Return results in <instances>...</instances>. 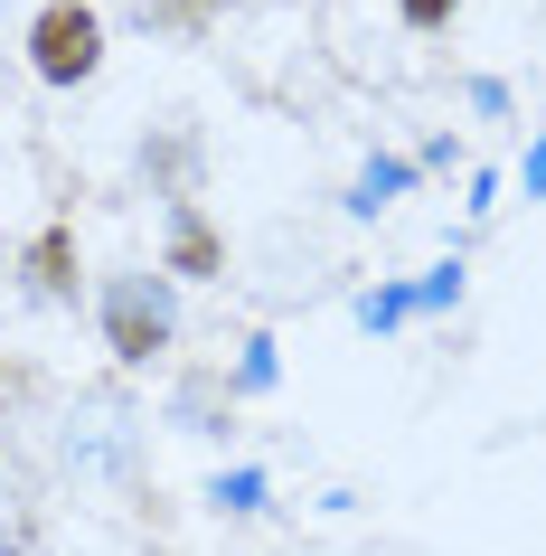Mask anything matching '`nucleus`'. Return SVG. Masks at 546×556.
Here are the masks:
<instances>
[{
	"instance_id": "nucleus-1",
	"label": "nucleus",
	"mask_w": 546,
	"mask_h": 556,
	"mask_svg": "<svg viewBox=\"0 0 546 556\" xmlns=\"http://www.w3.org/2000/svg\"><path fill=\"white\" fill-rule=\"evenodd\" d=\"M142 443H151V406L123 378L76 387V406L58 425V463L66 481H104V491H132L142 481Z\"/></svg>"
},
{
	"instance_id": "nucleus-2",
	"label": "nucleus",
	"mask_w": 546,
	"mask_h": 556,
	"mask_svg": "<svg viewBox=\"0 0 546 556\" xmlns=\"http://www.w3.org/2000/svg\"><path fill=\"white\" fill-rule=\"evenodd\" d=\"M94 330H104V350H114L123 378H142L161 358L179 350V283L161 264H123L94 283Z\"/></svg>"
},
{
	"instance_id": "nucleus-3",
	"label": "nucleus",
	"mask_w": 546,
	"mask_h": 556,
	"mask_svg": "<svg viewBox=\"0 0 546 556\" xmlns=\"http://www.w3.org/2000/svg\"><path fill=\"white\" fill-rule=\"evenodd\" d=\"M20 48H29V76H38V86L76 94V86L104 76V10H94V0H38L29 29H20Z\"/></svg>"
},
{
	"instance_id": "nucleus-4",
	"label": "nucleus",
	"mask_w": 546,
	"mask_h": 556,
	"mask_svg": "<svg viewBox=\"0 0 546 556\" xmlns=\"http://www.w3.org/2000/svg\"><path fill=\"white\" fill-rule=\"evenodd\" d=\"M161 274H170V283H217V274H227V236H217V217H207L199 199L161 207Z\"/></svg>"
},
{
	"instance_id": "nucleus-5",
	"label": "nucleus",
	"mask_w": 546,
	"mask_h": 556,
	"mask_svg": "<svg viewBox=\"0 0 546 556\" xmlns=\"http://www.w3.org/2000/svg\"><path fill=\"white\" fill-rule=\"evenodd\" d=\"M20 283H29V302H76V227L66 217L20 245Z\"/></svg>"
},
{
	"instance_id": "nucleus-6",
	"label": "nucleus",
	"mask_w": 546,
	"mask_h": 556,
	"mask_svg": "<svg viewBox=\"0 0 546 556\" xmlns=\"http://www.w3.org/2000/svg\"><path fill=\"white\" fill-rule=\"evenodd\" d=\"M217 406H236V378H227V368H189V378H179V396H170V425L217 434V425H227Z\"/></svg>"
},
{
	"instance_id": "nucleus-7",
	"label": "nucleus",
	"mask_w": 546,
	"mask_h": 556,
	"mask_svg": "<svg viewBox=\"0 0 546 556\" xmlns=\"http://www.w3.org/2000/svg\"><path fill=\"white\" fill-rule=\"evenodd\" d=\"M415 189V161H368V170L348 179V217H377V207H396Z\"/></svg>"
},
{
	"instance_id": "nucleus-8",
	"label": "nucleus",
	"mask_w": 546,
	"mask_h": 556,
	"mask_svg": "<svg viewBox=\"0 0 546 556\" xmlns=\"http://www.w3.org/2000/svg\"><path fill=\"white\" fill-rule=\"evenodd\" d=\"M142 170H151V179H170V199H199V189H189V170H199V142H189V132H170V142H142Z\"/></svg>"
},
{
	"instance_id": "nucleus-9",
	"label": "nucleus",
	"mask_w": 546,
	"mask_h": 556,
	"mask_svg": "<svg viewBox=\"0 0 546 556\" xmlns=\"http://www.w3.org/2000/svg\"><path fill=\"white\" fill-rule=\"evenodd\" d=\"M207 500H217V509H236V519H255V509H264V471H217V481H207Z\"/></svg>"
},
{
	"instance_id": "nucleus-10",
	"label": "nucleus",
	"mask_w": 546,
	"mask_h": 556,
	"mask_svg": "<svg viewBox=\"0 0 546 556\" xmlns=\"http://www.w3.org/2000/svg\"><path fill=\"white\" fill-rule=\"evenodd\" d=\"M396 20H405L415 38H443V29L461 20V0H396Z\"/></svg>"
},
{
	"instance_id": "nucleus-11",
	"label": "nucleus",
	"mask_w": 546,
	"mask_h": 556,
	"mask_svg": "<svg viewBox=\"0 0 546 556\" xmlns=\"http://www.w3.org/2000/svg\"><path fill=\"white\" fill-rule=\"evenodd\" d=\"M405 312H415V283H386V293H368V302H358V321H368V330H396Z\"/></svg>"
},
{
	"instance_id": "nucleus-12",
	"label": "nucleus",
	"mask_w": 546,
	"mask_h": 556,
	"mask_svg": "<svg viewBox=\"0 0 546 556\" xmlns=\"http://www.w3.org/2000/svg\"><path fill=\"white\" fill-rule=\"evenodd\" d=\"M274 387V340H245V358H236V396H264Z\"/></svg>"
},
{
	"instance_id": "nucleus-13",
	"label": "nucleus",
	"mask_w": 546,
	"mask_h": 556,
	"mask_svg": "<svg viewBox=\"0 0 546 556\" xmlns=\"http://www.w3.org/2000/svg\"><path fill=\"white\" fill-rule=\"evenodd\" d=\"M29 396H38V368L29 358H0V415H20Z\"/></svg>"
},
{
	"instance_id": "nucleus-14",
	"label": "nucleus",
	"mask_w": 546,
	"mask_h": 556,
	"mask_svg": "<svg viewBox=\"0 0 546 556\" xmlns=\"http://www.w3.org/2000/svg\"><path fill=\"white\" fill-rule=\"evenodd\" d=\"M443 302H461V264H433L424 283H415V312H443Z\"/></svg>"
},
{
	"instance_id": "nucleus-15",
	"label": "nucleus",
	"mask_w": 546,
	"mask_h": 556,
	"mask_svg": "<svg viewBox=\"0 0 546 556\" xmlns=\"http://www.w3.org/2000/svg\"><path fill=\"white\" fill-rule=\"evenodd\" d=\"M10 274H20V245H0V283H10Z\"/></svg>"
}]
</instances>
